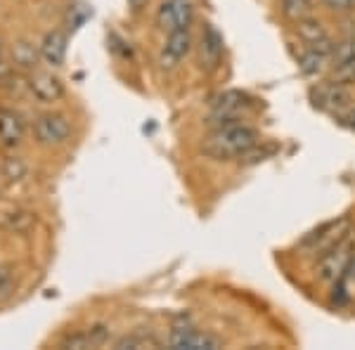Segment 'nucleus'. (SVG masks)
<instances>
[{"label": "nucleus", "mask_w": 355, "mask_h": 350, "mask_svg": "<svg viewBox=\"0 0 355 350\" xmlns=\"http://www.w3.org/2000/svg\"><path fill=\"white\" fill-rule=\"evenodd\" d=\"M254 147H259V133L239 121L216 128L206 140L204 152L214 159H242Z\"/></svg>", "instance_id": "nucleus-1"}, {"label": "nucleus", "mask_w": 355, "mask_h": 350, "mask_svg": "<svg viewBox=\"0 0 355 350\" xmlns=\"http://www.w3.org/2000/svg\"><path fill=\"white\" fill-rule=\"evenodd\" d=\"M251 107V100L242 90H225L211 97V125H230L242 121V114Z\"/></svg>", "instance_id": "nucleus-2"}, {"label": "nucleus", "mask_w": 355, "mask_h": 350, "mask_svg": "<svg viewBox=\"0 0 355 350\" xmlns=\"http://www.w3.org/2000/svg\"><path fill=\"white\" fill-rule=\"evenodd\" d=\"M33 135H36L38 145L43 147H57V145H64L71 135V123L64 114H41V116L33 121Z\"/></svg>", "instance_id": "nucleus-3"}, {"label": "nucleus", "mask_w": 355, "mask_h": 350, "mask_svg": "<svg viewBox=\"0 0 355 350\" xmlns=\"http://www.w3.org/2000/svg\"><path fill=\"white\" fill-rule=\"evenodd\" d=\"M351 256H353V244L348 242V239L334 244L331 249L324 251V254H320L318 277L322 279V282H336V279H341L348 268Z\"/></svg>", "instance_id": "nucleus-4"}, {"label": "nucleus", "mask_w": 355, "mask_h": 350, "mask_svg": "<svg viewBox=\"0 0 355 350\" xmlns=\"http://www.w3.org/2000/svg\"><path fill=\"white\" fill-rule=\"evenodd\" d=\"M346 234H348V218H341V220L324 222L322 227H318L315 232H311L301 242V246L311 251V254H324V251L331 249L334 244L343 242Z\"/></svg>", "instance_id": "nucleus-5"}, {"label": "nucleus", "mask_w": 355, "mask_h": 350, "mask_svg": "<svg viewBox=\"0 0 355 350\" xmlns=\"http://www.w3.org/2000/svg\"><path fill=\"white\" fill-rule=\"evenodd\" d=\"M192 21V5L190 0H164L157 12V26L162 31H180L190 28Z\"/></svg>", "instance_id": "nucleus-6"}, {"label": "nucleus", "mask_w": 355, "mask_h": 350, "mask_svg": "<svg viewBox=\"0 0 355 350\" xmlns=\"http://www.w3.org/2000/svg\"><path fill=\"white\" fill-rule=\"evenodd\" d=\"M26 88L43 105H53L64 97V83L53 71H31L26 78Z\"/></svg>", "instance_id": "nucleus-7"}, {"label": "nucleus", "mask_w": 355, "mask_h": 350, "mask_svg": "<svg viewBox=\"0 0 355 350\" xmlns=\"http://www.w3.org/2000/svg\"><path fill=\"white\" fill-rule=\"evenodd\" d=\"M331 69H334V81L351 85L355 83V36L334 43L331 53Z\"/></svg>", "instance_id": "nucleus-8"}, {"label": "nucleus", "mask_w": 355, "mask_h": 350, "mask_svg": "<svg viewBox=\"0 0 355 350\" xmlns=\"http://www.w3.org/2000/svg\"><path fill=\"white\" fill-rule=\"evenodd\" d=\"M192 50V36L190 28H180V31H171L168 38H166L162 55H159V64L162 69H173L190 55Z\"/></svg>", "instance_id": "nucleus-9"}, {"label": "nucleus", "mask_w": 355, "mask_h": 350, "mask_svg": "<svg viewBox=\"0 0 355 350\" xmlns=\"http://www.w3.org/2000/svg\"><path fill=\"white\" fill-rule=\"evenodd\" d=\"M223 50H225V43H223L220 31L214 24H206L199 38V62L206 71H216L220 67Z\"/></svg>", "instance_id": "nucleus-10"}, {"label": "nucleus", "mask_w": 355, "mask_h": 350, "mask_svg": "<svg viewBox=\"0 0 355 350\" xmlns=\"http://www.w3.org/2000/svg\"><path fill=\"white\" fill-rule=\"evenodd\" d=\"M311 95L320 109H327V112H334V114L346 112L348 105H351V93L346 90V85L336 83V81L318 85V88H313Z\"/></svg>", "instance_id": "nucleus-11"}, {"label": "nucleus", "mask_w": 355, "mask_h": 350, "mask_svg": "<svg viewBox=\"0 0 355 350\" xmlns=\"http://www.w3.org/2000/svg\"><path fill=\"white\" fill-rule=\"evenodd\" d=\"M26 123L15 109H0V145L15 149L24 142Z\"/></svg>", "instance_id": "nucleus-12"}, {"label": "nucleus", "mask_w": 355, "mask_h": 350, "mask_svg": "<svg viewBox=\"0 0 355 350\" xmlns=\"http://www.w3.org/2000/svg\"><path fill=\"white\" fill-rule=\"evenodd\" d=\"M67 45H69V38L62 28H55V31L45 33L43 43L38 45V48H41V60L50 69H60L62 64H64Z\"/></svg>", "instance_id": "nucleus-13"}, {"label": "nucleus", "mask_w": 355, "mask_h": 350, "mask_svg": "<svg viewBox=\"0 0 355 350\" xmlns=\"http://www.w3.org/2000/svg\"><path fill=\"white\" fill-rule=\"evenodd\" d=\"M171 348L175 350H216L220 348V343L214 336L202 334V331L194 329H175L171 334Z\"/></svg>", "instance_id": "nucleus-14"}, {"label": "nucleus", "mask_w": 355, "mask_h": 350, "mask_svg": "<svg viewBox=\"0 0 355 350\" xmlns=\"http://www.w3.org/2000/svg\"><path fill=\"white\" fill-rule=\"evenodd\" d=\"M38 62H41V48H36L28 41H17L12 45V64L15 69H21V71H36Z\"/></svg>", "instance_id": "nucleus-15"}, {"label": "nucleus", "mask_w": 355, "mask_h": 350, "mask_svg": "<svg viewBox=\"0 0 355 350\" xmlns=\"http://www.w3.org/2000/svg\"><path fill=\"white\" fill-rule=\"evenodd\" d=\"M296 36H299L306 45H318L329 38L327 28L322 26V21L313 19V17H306V19L296 21Z\"/></svg>", "instance_id": "nucleus-16"}, {"label": "nucleus", "mask_w": 355, "mask_h": 350, "mask_svg": "<svg viewBox=\"0 0 355 350\" xmlns=\"http://www.w3.org/2000/svg\"><path fill=\"white\" fill-rule=\"evenodd\" d=\"M279 10L291 21H301L306 17H313V0H279Z\"/></svg>", "instance_id": "nucleus-17"}, {"label": "nucleus", "mask_w": 355, "mask_h": 350, "mask_svg": "<svg viewBox=\"0 0 355 350\" xmlns=\"http://www.w3.org/2000/svg\"><path fill=\"white\" fill-rule=\"evenodd\" d=\"M0 173L8 182H21L28 175V166L21 157H5L3 166H0Z\"/></svg>", "instance_id": "nucleus-18"}, {"label": "nucleus", "mask_w": 355, "mask_h": 350, "mask_svg": "<svg viewBox=\"0 0 355 350\" xmlns=\"http://www.w3.org/2000/svg\"><path fill=\"white\" fill-rule=\"evenodd\" d=\"M33 222H36V216L31 211H12L5 216V227L15 234H26L33 227Z\"/></svg>", "instance_id": "nucleus-19"}, {"label": "nucleus", "mask_w": 355, "mask_h": 350, "mask_svg": "<svg viewBox=\"0 0 355 350\" xmlns=\"http://www.w3.org/2000/svg\"><path fill=\"white\" fill-rule=\"evenodd\" d=\"M150 346H157V341L154 338H147V336H123L116 341L119 350H125V348H150Z\"/></svg>", "instance_id": "nucleus-20"}, {"label": "nucleus", "mask_w": 355, "mask_h": 350, "mask_svg": "<svg viewBox=\"0 0 355 350\" xmlns=\"http://www.w3.org/2000/svg\"><path fill=\"white\" fill-rule=\"evenodd\" d=\"M62 348L83 350V348H93V343H90L88 331H76V334H69L64 341H62Z\"/></svg>", "instance_id": "nucleus-21"}, {"label": "nucleus", "mask_w": 355, "mask_h": 350, "mask_svg": "<svg viewBox=\"0 0 355 350\" xmlns=\"http://www.w3.org/2000/svg\"><path fill=\"white\" fill-rule=\"evenodd\" d=\"M88 336H90V343H93V348L105 346V343L110 341V329H107V326H102V324L90 326V329H88Z\"/></svg>", "instance_id": "nucleus-22"}, {"label": "nucleus", "mask_w": 355, "mask_h": 350, "mask_svg": "<svg viewBox=\"0 0 355 350\" xmlns=\"http://www.w3.org/2000/svg\"><path fill=\"white\" fill-rule=\"evenodd\" d=\"M10 289H12V274H10L8 268L0 265V298L8 296Z\"/></svg>", "instance_id": "nucleus-23"}, {"label": "nucleus", "mask_w": 355, "mask_h": 350, "mask_svg": "<svg viewBox=\"0 0 355 350\" xmlns=\"http://www.w3.org/2000/svg\"><path fill=\"white\" fill-rule=\"evenodd\" d=\"M324 5H327V8H331V10H351L353 5H355V0H322Z\"/></svg>", "instance_id": "nucleus-24"}, {"label": "nucleus", "mask_w": 355, "mask_h": 350, "mask_svg": "<svg viewBox=\"0 0 355 350\" xmlns=\"http://www.w3.org/2000/svg\"><path fill=\"white\" fill-rule=\"evenodd\" d=\"M343 279H348V282L355 284V251H353L351 261H348V268H346V272H343Z\"/></svg>", "instance_id": "nucleus-25"}, {"label": "nucleus", "mask_w": 355, "mask_h": 350, "mask_svg": "<svg viewBox=\"0 0 355 350\" xmlns=\"http://www.w3.org/2000/svg\"><path fill=\"white\" fill-rule=\"evenodd\" d=\"M128 5H130L133 10H140L142 5H145V0H128Z\"/></svg>", "instance_id": "nucleus-26"}, {"label": "nucleus", "mask_w": 355, "mask_h": 350, "mask_svg": "<svg viewBox=\"0 0 355 350\" xmlns=\"http://www.w3.org/2000/svg\"><path fill=\"white\" fill-rule=\"evenodd\" d=\"M0 57H3V45H0Z\"/></svg>", "instance_id": "nucleus-27"}]
</instances>
